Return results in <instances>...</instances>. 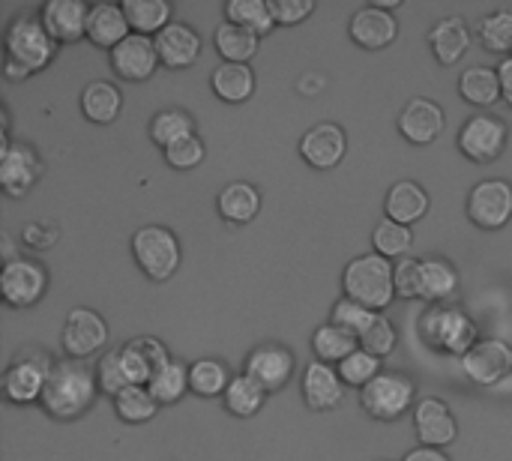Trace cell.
<instances>
[{
  "instance_id": "cell-1",
  "label": "cell",
  "mask_w": 512,
  "mask_h": 461,
  "mask_svg": "<svg viewBox=\"0 0 512 461\" xmlns=\"http://www.w3.org/2000/svg\"><path fill=\"white\" fill-rule=\"evenodd\" d=\"M57 42L45 30L39 12H18L3 30V75L24 81L54 60Z\"/></svg>"
},
{
  "instance_id": "cell-2",
  "label": "cell",
  "mask_w": 512,
  "mask_h": 461,
  "mask_svg": "<svg viewBox=\"0 0 512 461\" xmlns=\"http://www.w3.org/2000/svg\"><path fill=\"white\" fill-rule=\"evenodd\" d=\"M96 372L84 363V360H57L45 393H42V408L45 414H51L54 420H78L81 414L90 411L93 399H96Z\"/></svg>"
},
{
  "instance_id": "cell-3",
  "label": "cell",
  "mask_w": 512,
  "mask_h": 461,
  "mask_svg": "<svg viewBox=\"0 0 512 461\" xmlns=\"http://www.w3.org/2000/svg\"><path fill=\"white\" fill-rule=\"evenodd\" d=\"M420 339L429 351L441 354V357H465L477 342H480V327L477 321L459 309L456 303H441V306H429L420 315Z\"/></svg>"
},
{
  "instance_id": "cell-4",
  "label": "cell",
  "mask_w": 512,
  "mask_h": 461,
  "mask_svg": "<svg viewBox=\"0 0 512 461\" xmlns=\"http://www.w3.org/2000/svg\"><path fill=\"white\" fill-rule=\"evenodd\" d=\"M342 291L345 297L363 303L372 312H384L396 300V276H393V261H387L378 252L357 255L354 261L345 264L342 273Z\"/></svg>"
},
{
  "instance_id": "cell-5",
  "label": "cell",
  "mask_w": 512,
  "mask_h": 461,
  "mask_svg": "<svg viewBox=\"0 0 512 461\" xmlns=\"http://www.w3.org/2000/svg\"><path fill=\"white\" fill-rule=\"evenodd\" d=\"M132 258L147 279L165 282L177 273L183 252H180V240L171 228L144 225L132 234Z\"/></svg>"
},
{
  "instance_id": "cell-6",
  "label": "cell",
  "mask_w": 512,
  "mask_h": 461,
  "mask_svg": "<svg viewBox=\"0 0 512 461\" xmlns=\"http://www.w3.org/2000/svg\"><path fill=\"white\" fill-rule=\"evenodd\" d=\"M54 369L51 354L39 348H24L12 357V363L3 372V396L9 405H33L42 402L48 375Z\"/></svg>"
},
{
  "instance_id": "cell-7",
  "label": "cell",
  "mask_w": 512,
  "mask_h": 461,
  "mask_svg": "<svg viewBox=\"0 0 512 461\" xmlns=\"http://www.w3.org/2000/svg\"><path fill=\"white\" fill-rule=\"evenodd\" d=\"M360 405L372 420L393 423L417 405L414 381L402 372H381L369 387L360 390Z\"/></svg>"
},
{
  "instance_id": "cell-8",
  "label": "cell",
  "mask_w": 512,
  "mask_h": 461,
  "mask_svg": "<svg viewBox=\"0 0 512 461\" xmlns=\"http://www.w3.org/2000/svg\"><path fill=\"white\" fill-rule=\"evenodd\" d=\"M507 138H510V126L501 117L480 111L462 123L456 144H459L465 159H471L477 165H489L507 150Z\"/></svg>"
},
{
  "instance_id": "cell-9",
  "label": "cell",
  "mask_w": 512,
  "mask_h": 461,
  "mask_svg": "<svg viewBox=\"0 0 512 461\" xmlns=\"http://www.w3.org/2000/svg\"><path fill=\"white\" fill-rule=\"evenodd\" d=\"M51 285V276L45 264L36 258H9L0 273V294L12 309H30L36 306Z\"/></svg>"
},
{
  "instance_id": "cell-10",
  "label": "cell",
  "mask_w": 512,
  "mask_h": 461,
  "mask_svg": "<svg viewBox=\"0 0 512 461\" xmlns=\"http://www.w3.org/2000/svg\"><path fill=\"white\" fill-rule=\"evenodd\" d=\"M60 345L69 360H87L99 354L108 345V324L96 309L75 306L69 309L63 330H60Z\"/></svg>"
},
{
  "instance_id": "cell-11",
  "label": "cell",
  "mask_w": 512,
  "mask_h": 461,
  "mask_svg": "<svg viewBox=\"0 0 512 461\" xmlns=\"http://www.w3.org/2000/svg\"><path fill=\"white\" fill-rule=\"evenodd\" d=\"M468 219L483 231H498L512 219V183L501 177L480 180L468 195Z\"/></svg>"
},
{
  "instance_id": "cell-12",
  "label": "cell",
  "mask_w": 512,
  "mask_h": 461,
  "mask_svg": "<svg viewBox=\"0 0 512 461\" xmlns=\"http://www.w3.org/2000/svg\"><path fill=\"white\" fill-rule=\"evenodd\" d=\"M42 177V156L27 141L0 147V186L9 198H24Z\"/></svg>"
},
{
  "instance_id": "cell-13",
  "label": "cell",
  "mask_w": 512,
  "mask_h": 461,
  "mask_svg": "<svg viewBox=\"0 0 512 461\" xmlns=\"http://www.w3.org/2000/svg\"><path fill=\"white\" fill-rule=\"evenodd\" d=\"M462 372L477 387H495L512 372V345L507 339H480L465 357Z\"/></svg>"
},
{
  "instance_id": "cell-14",
  "label": "cell",
  "mask_w": 512,
  "mask_h": 461,
  "mask_svg": "<svg viewBox=\"0 0 512 461\" xmlns=\"http://www.w3.org/2000/svg\"><path fill=\"white\" fill-rule=\"evenodd\" d=\"M414 432L420 438V447L447 450L459 438V420L453 408L438 396H423L414 405Z\"/></svg>"
},
{
  "instance_id": "cell-15",
  "label": "cell",
  "mask_w": 512,
  "mask_h": 461,
  "mask_svg": "<svg viewBox=\"0 0 512 461\" xmlns=\"http://www.w3.org/2000/svg\"><path fill=\"white\" fill-rule=\"evenodd\" d=\"M246 375L270 396V393L282 390L291 381V375H294V354L285 345H279V342H264V345L249 351Z\"/></svg>"
},
{
  "instance_id": "cell-16",
  "label": "cell",
  "mask_w": 512,
  "mask_h": 461,
  "mask_svg": "<svg viewBox=\"0 0 512 461\" xmlns=\"http://www.w3.org/2000/svg\"><path fill=\"white\" fill-rule=\"evenodd\" d=\"M399 132L402 138H408V144H417V147H426L432 141L441 138L444 126H447V114L444 108L429 99V96H414L408 99V105L399 111Z\"/></svg>"
},
{
  "instance_id": "cell-17",
  "label": "cell",
  "mask_w": 512,
  "mask_h": 461,
  "mask_svg": "<svg viewBox=\"0 0 512 461\" xmlns=\"http://www.w3.org/2000/svg\"><path fill=\"white\" fill-rule=\"evenodd\" d=\"M345 153H348V135H345V129L339 123H315L300 138L303 162L318 168V171L336 168L345 159Z\"/></svg>"
},
{
  "instance_id": "cell-18",
  "label": "cell",
  "mask_w": 512,
  "mask_h": 461,
  "mask_svg": "<svg viewBox=\"0 0 512 461\" xmlns=\"http://www.w3.org/2000/svg\"><path fill=\"white\" fill-rule=\"evenodd\" d=\"M108 57H111V69L126 81H147L159 66L156 42L153 36L144 33H129L114 51H108Z\"/></svg>"
},
{
  "instance_id": "cell-19",
  "label": "cell",
  "mask_w": 512,
  "mask_h": 461,
  "mask_svg": "<svg viewBox=\"0 0 512 461\" xmlns=\"http://www.w3.org/2000/svg\"><path fill=\"white\" fill-rule=\"evenodd\" d=\"M300 393L306 408L312 411H336L345 399V381L339 378V369L321 360H312L303 369V381H300Z\"/></svg>"
},
{
  "instance_id": "cell-20",
  "label": "cell",
  "mask_w": 512,
  "mask_h": 461,
  "mask_svg": "<svg viewBox=\"0 0 512 461\" xmlns=\"http://www.w3.org/2000/svg\"><path fill=\"white\" fill-rule=\"evenodd\" d=\"M39 18L57 45H72L78 39H87L90 3H84V0H48L39 9Z\"/></svg>"
},
{
  "instance_id": "cell-21",
  "label": "cell",
  "mask_w": 512,
  "mask_h": 461,
  "mask_svg": "<svg viewBox=\"0 0 512 461\" xmlns=\"http://www.w3.org/2000/svg\"><path fill=\"white\" fill-rule=\"evenodd\" d=\"M348 36L366 48V51H381V48H390L399 36V21L393 12H384L378 6H360L351 21H348Z\"/></svg>"
},
{
  "instance_id": "cell-22",
  "label": "cell",
  "mask_w": 512,
  "mask_h": 461,
  "mask_svg": "<svg viewBox=\"0 0 512 461\" xmlns=\"http://www.w3.org/2000/svg\"><path fill=\"white\" fill-rule=\"evenodd\" d=\"M153 42L165 69H186L201 57V36L186 21H171L162 33L153 36Z\"/></svg>"
},
{
  "instance_id": "cell-23",
  "label": "cell",
  "mask_w": 512,
  "mask_h": 461,
  "mask_svg": "<svg viewBox=\"0 0 512 461\" xmlns=\"http://www.w3.org/2000/svg\"><path fill=\"white\" fill-rule=\"evenodd\" d=\"M120 354H123V369L129 375V384H138V387H147L153 375L171 360L165 345L156 336H135L120 348Z\"/></svg>"
},
{
  "instance_id": "cell-24",
  "label": "cell",
  "mask_w": 512,
  "mask_h": 461,
  "mask_svg": "<svg viewBox=\"0 0 512 461\" xmlns=\"http://www.w3.org/2000/svg\"><path fill=\"white\" fill-rule=\"evenodd\" d=\"M471 27L462 15H444L429 30V48L441 66H456L471 48Z\"/></svg>"
},
{
  "instance_id": "cell-25",
  "label": "cell",
  "mask_w": 512,
  "mask_h": 461,
  "mask_svg": "<svg viewBox=\"0 0 512 461\" xmlns=\"http://www.w3.org/2000/svg\"><path fill=\"white\" fill-rule=\"evenodd\" d=\"M129 33H132V27H129V18L123 12V3H96V6H90V18H87L90 45L114 51Z\"/></svg>"
},
{
  "instance_id": "cell-26",
  "label": "cell",
  "mask_w": 512,
  "mask_h": 461,
  "mask_svg": "<svg viewBox=\"0 0 512 461\" xmlns=\"http://www.w3.org/2000/svg\"><path fill=\"white\" fill-rule=\"evenodd\" d=\"M384 213H387V219L411 228L414 222H420L429 213V192L417 180H399L390 186V192L384 198Z\"/></svg>"
},
{
  "instance_id": "cell-27",
  "label": "cell",
  "mask_w": 512,
  "mask_h": 461,
  "mask_svg": "<svg viewBox=\"0 0 512 461\" xmlns=\"http://www.w3.org/2000/svg\"><path fill=\"white\" fill-rule=\"evenodd\" d=\"M216 210L231 225H249L261 210V192L249 180H234L216 195Z\"/></svg>"
},
{
  "instance_id": "cell-28",
  "label": "cell",
  "mask_w": 512,
  "mask_h": 461,
  "mask_svg": "<svg viewBox=\"0 0 512 461\" xmlns=\"http://www.w3.org/2000/svg\"><path fill=\"white\" fill-rule=\"evenodd\" d=\"M120 111H123V93L114 81L96 78L81 90V114L90 123L108 126L120 117Z\"/></svg>"
},
{
  "instance_id": "cell-29",
  "label": "cell",
  "mask_w": 512,
  "mask_h": 461,
  "mask_svg": "<svg viewBox=\"0 0 512 461\" xmlns=\"http://www.w3.org/2000/svg\"><path fill=\"white\" fill-rule=\"evenodd\" d=\"M210 87H213V93L222 102L240 105V102L252 99V93H255V72H252L249 63H228V60H222L213 69V75H210Z\"/></svg>"
},
{
  "instance_id": "cell-30",
  "label": "cell",
  "mask_w": 512,
  "mask_h": 461,
  "mask_svg": "<svg viewBox=\"0 0 512 461\" xmlns=\"http://www.w3.org/2000/svg\"><path fill=\"white\" fill-rule=\"evenodd\" d=\"M147 135H150V141H153L159 150H168V147H174V144H180V141L198 135V132H195V117H192L186 108H177V105L162 108V111H156V114L150 117Z\"/></svg>"
},
{
  "instance_id": "cell-31",
  "label": "cell",
  "mask_w": 512,
  "mask_h": 461,
  "mask_svg": "<svg viewBox=\"0 0 512 461\" xmlns=\"http://www.w3.org/2000/svg\"><path fill=\"white\" fill-rule=\"evenodd\" d=\"M459 270L447 258H423V300L429 306L450 303L459 294Z\"/></svg>"
},
{
  "instance_id": "cell-32",
  "label": "cell",
  "mask_w": 512,
  "mask_h": 461,
  "mask_svg": "<svg viewBox=\"0 0 512 461\" xmlns=\"http://www.w3.org/2000/svg\"><path fill=\"white\" fill-rule=\"evenodd\" d=\"M459 93H462L465 102H471L477 108H492L495 102L504 99L498 69H492V66H471V69H465L462 78H459Z\"/></svg>"
},
{
  "instance_id": "cell-33",
  "label": "cell",
  "mask_w": 512,
  "mask_h": 461,
  "mask_svg": "<svg viewBox=\"0 0 512 461\" xmlns=\"http://www.w3.org/2000/svg\"><path fill=\"white\" fill-rule=\"evenodd\" d=\"M213 45H216V51L222 54V60H228V63H249V60L258 54L261 36L252 33L249 27L222 21V24L216 27V33H213Z\"/></svg>"
},
{
  "instance_id": "cell-34",
  "label": "cell",
  "mask_w": 512,
  "mask_h": 461,
  "mask_svg": "<svg viewBox=\"0 0 512 461\" xmlns=\"http://www.w3.org/2000/svg\"><path fill=\"white\" fill-rule=\"evenodd\" d=\"M360 348V339L351 333V330H345V327H339V324H333V321H327V324H321L315 333H312V351H315V357L321 360V363H342V360H348L354 351Z\"/></svg>"
},
{
  "instance_id": "cell-35",
  "label": "cell",
  "mask_w": 512,
  "mask_h": 461,
  "mask_svg": "<svg viewBox=\"0 0 512 461\" xmlns=\"http://www.w3.org/2000/svg\"><path fill=\"white\" fill-rule=\"evenodd\" d=\"M231 372L225 366V360H216V357H204V360H195L189 366V390L201 399H216V396H225L228 384H231Z\"/></svg>"
},
{
  "instance_id": "cell-36",
  "label": "cell",
  "mask_w": 512,
  "mask_h": 461,
  "mask_svg": "<svg viewBox=\"0 0 512 461\" xmlns=\"http://www.w3.org/2000/svg\"><path fill=\"white\" fill-rule=\"evenodd\" d=\"M123 12L129 18L132 33L156 36L171 24V3L168 0H123Z\"/></svg>"
},
{
  "instance_id": "cell-37",
  "label": "cell",
  "mask_w": 512,
  "mask_h": 461,
  "mask_svg": "<svg viewBox=\"0 0 512 461\" xmlns=\"http://www.w3.org/2000/svg\"><path fill=\"white\" fill-rule=\"evenodd\" d=\"M147 387L153 399L159 402V408H171L189 393V366L183 360H168Z\"/></svg>"
},
{
  "instance_id": "cell-38",
  "label": "cell",
  "mask_w": 512,
  "mask_h": 461,
  "mask_svg": "<svg viewBox=\"0 0 512 461\" xmlns=\"http://www.w3.org/2000/svg\"><path fill=\"white\" fill-rule=\"evenodd\" d=\"M222 402H225V411H228L231 417L249 420V417H255V414L264 408L267 393L243 372V375H234V378H231V384H228Z\"/></svg>"
},
{
  "instance_id": "cell-39",
  "label": "cell",
  "mask_w": 512,
  "mask_h": 461,
  "mask_svg": "<svg viewBox=\"0 0 512 461\" xmlns=\"http://www.w3.org/2000/svg\"><path fill=\"white\" fill-rule=\"evenodd\" d=\"M225 21L249 27L258 36H267L276 27V18L270 12V0H228L225 3Z\"/></svg>"
},
{
  "instance_id": "cell-40",
  "label": "cell",
  "mask_w": 512,
  "mask_h": 461,
  "mask_svg": "<svg viewBox=\"0 0 512 461\" xmlns=\"http://www.w3.org/2000/svg\"><path fill=\"white\" fill-rule=\"evenodd\" d=\"M114 411H117V417H120L123 423L141 426V423H147V420H153V417L159 414V402L153 399L150 387L132 384V387H126V390L114 399Z\"/></svg>"
},
{
  "instance_id": "cell-41",
  "label": "cell",
  "mask_w": 512,
  "mask_h": 461,
  "mask_svg": "<svg viewBox=\"0 0 512 461\" xmlns=\"http://www.w3.org/2000/svg\"><path fill=\"white\" fill-rule=\"evenodd\" d=\"M411 243H414V231L408 225H399L393 219H381L372 231V246L378 255H384L387 261H402L408 258L411 252Z\"/></svg>"
},
{
  "instance_id": "cell-42",
  "label": "cell",
  "mask_w": 512,
  "mask_h": 461,
  "mask_svg": "<svg viewBox=\"0 0 512 461\" xmlns=\"http://www.w3.org/2000/svg\"><path fill=\"white\" fill-rule=\"evenodd\" d=\"M477 39L492 54H510L512 51V9H495L480 18Z\"/></svg>"
},
{
  "instance_id": "cell-43",
  "label": "cell",
  "mask_w": 512,
  "mask_h": 461,
  "mask_svg": "<svg viewBox=\"0 0 512 461\" xmlns=\"http://www.w3.org/2000/svg\"><path fill=\"white\" fill-rule=\"evenodd\" d=\"M336 369H339V378L345 381V387L363 390V387H369V384L384 372V360H378V357H372L369 351L357 348V351H354L348 360H342Z\"/></svg>"
},
{
  "instance_id": "cell-44",
  "label": "cell",
  "mask_w": 512,
  "mask_h": 461,
  "mask_svg": "<svg viewBox=\"0 0 512 461\" xmlns=\"http://www.w3.org/2000/svg\"><path fill=\"white\" fill-rule=\"evenodd\" d=\"M96 384H99V393H105V396H111V399H117L126 387H132V384H129V375H126V369H123V354H120V348L102 354V360L96 363Z\"/></svg>"
},
{
  "instance_id": "cell-45",
  "label": "cell",
  "mask_w": 512,
  "mask_h": 461,
  "mask_svg": "<svg viewBox=\"0 0 512 461\" xmlns=\"http://www.w3.org/2000/svg\"><path fill=\"white\" fill-rule=\"evenodd\" d=\"M396 339H399V333H396L393 321H390L384 312H378V315H375V321L369 324V330L360 336V348H363V351H369L372 357L384 360V357H390V354H393Z\"/></svg>"
},
{
  "instance_id": "cell-46",
  "label": "cell",
  "mask_w": 512,
  "mask_h": 461,
  "mask_svg": "<svg viewBox=\"0 0 512 461\" xmlns=\"http://www.w3.org/2000/svg\"><path fill=\"white\" fill-rule=\"evenodd\" d=\"M375 315L378 312H372V309H366L363 303H357V300H351V297H339L336 303H333V324H339V327H345V330H351L357 339L369 330V324L375 321Z\"/></svg>"
},
{
  "instance_id": "cell-47",
  "label": "cell",
  "mask_w": 512,
  "mask_h": 461,
  "mask_svg": "<svg viewBox=\"0 0 512 461\" xmlns=\"http://www.w3.org/2000/svg\"><path fill=\"white\" fill-rule=\"evenodd\" d=\"M396 276V297L402 300H423V258H402L393 264Z\"/></svg>"
},
{
  "instance_id": "cell-48",
  "label": "cell",
  "mask_w": 512,
  "mask_h": 461,
  "mask_svg": "<svg viewBox=\"0 0 512 461\" xmlns=\"http://www.w3.org/2000/svg\"><path fill=\"white\" fill-rule=\"evenodd\" d=\"M162 156H165L168 168H174V171H192V168H198L204 162L207 147H204V141L198 135H192V138H186V141L162 150Z\"/></svg>"
},
{
  "instance_id": "cell-49",
  "label": "cell",
  "mask_w": 512,
  "mask_h": 461,
  "mask_svg": "<svg viewBox=\"0 0 512 461\" xmlns=\"http://www.w3.org/2000/svg\"><path fill=\"white\" fill-rule=\"evenodd\" d=\"M270 12H273L276 24L291 27L315 12V0H270Z\"/></svg>"
},
{
  "instance_id": "cell-50",
  "label": "cell",
  "mask_w": 512,
  "mask_h": 461,
  "mask_svg": "<svg viewBox=\"0 0 512 461\" xmlns=\"http://www.w3.org/2000/svg\"><path fill=\"white\" fill-rule=\"evenodd\" d=\"M57 237H60L57 225H48V222H30L21 231V243L30 246V249H39V252L51 249L57 243Z\"/></svg>"
},
{
  "instance_id": "cell-51",
  "label": "cell",
  "mask_w": 512,
  "mask_h": 461,
  "mask_svg": "<svg viewBox=\"0 0 512 461\" xmlns=\"http://www.w3.org/2000/svg\"><path fill=\"white\" fill-rule=\"evenodd\" d=\"M402 461H453L444 450H435V447H414L405 453Z\"/></svg>"
},
{
  "instance_id": "cell-52",
  "label": "cell",
  "mask_w": 512,
  "mask_h": 461,
  "mask_svg": "<svg viewBox=\"0 0 512 461\" xmlns=\"http://www.w3.org/2000/svg\"><path fill=\"white\" fill-rule=\"evenodd\" d=\"M495 69H498V75H501V93H504V102L512 105V54L510 57H504Z\"/></svg>"
}]
</instances>
